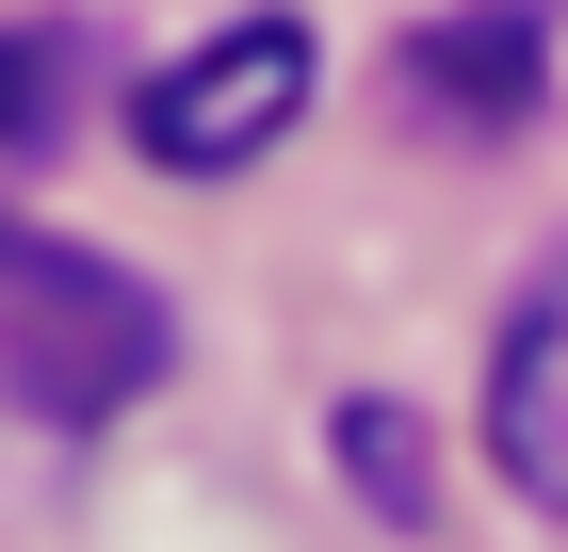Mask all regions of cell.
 Segmentation results:
<instances>
[{"label":"cell","instance_id":"obj_1","mask_svg":"<svg viewBox=\"0 0 568 552\" xmlns=\"http://www.w3.org/2000/svg\"><path fill=\"white\" fill-rule=\"evenodd\" d=\"M179 325L146 277H114L98 244H49V228H0V390L33 423H114L131 390H163Z\"/></svg>","mask_w":568,"mask_h":552},{"label":"cell","instance_id":"obj_2","mask_svg":"<svg viewBox=\"0 0 568 552\" xmlns=\"http://www.w3.org/2000/svg\"><path fill=\"white\" fill-rule=\"evenodd\" d=\"M308 82H325V49H308V17H227V33H195L179 66H146L131 98V147L163 179H244L276 147V130L308 114Z\"/></svg>","mask_w":568,"mask_h":552},{"label":"cell","instance_id":"obj_3","mask_svg":"<svg viewBox=\"0 0 568 552\" xmlns=\"http://www.w3.org/2000/svg\"><path fill=\"white\" fill-rule=\"evenodd\" d=\"M536 66H552V17H536V0H455V17H423V33L390 49L406 114L455 130V147L520 130V114H536Z\"/></svg>","mask_w":568,"mask_h":552},{"label":"cell","instance_id":"obj_4","mask_svg":"<svg viewBox=\"0 0 568 552\" xmlns=\"http://www.w3.org/2000/svg\"><path fill=\"white\" fill-rule=\"evenodd\" d=\"M487 455H504L520 504L568 520V260L504 309V341H487Z\"/></svg>","mask_w":568,"mask_h":552},{"label":"cell","instance_id":"obj_5","mask_svg":"<svg viewBox=\"0 0 568 552\" xmlns=\"http://www.w3.org/2000/svg\"><path fill=\"white\" fill-rule=\"evenodd\" d=\"M82 66H98V49L65 33V17H0V163H49V147H65Z\"/></svg>","mask_w":568,"mask_h":552},{"label":"cell","instance_id":"obj_6","mask_svg":"<svg viewBox=\"0 0 568 552\" xmlns=\"http://www.w3.org/2000/svg\"><path fill=\"white\" fill-rule=\"evenodd\" d=\"M342 455H357V488L390 520H423V439H406V407H342Z\"/></svg>","mask_w":568,"mask_h":552}]
</instances>
